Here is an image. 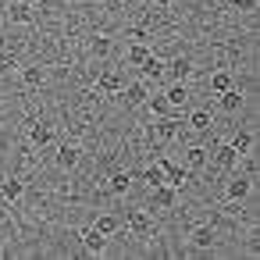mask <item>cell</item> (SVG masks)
I'll return each mask as SVG.
<instances>
[{
	"label": "cell",
	"mask_w": 260,
	"mask_h": 260,
	"mask_svg": "<svg viewBox=\"0 0 260 260\" xmlns=\"http://www.w3.org/2000/svg\"><path fill=\"white\" fill-rule=\"evenodd\" d=\"M29 143H32V146H50V143H54V125L32 121V125H29Z\"/></svg>",
	"instance_id": "cell-3"
},
{
	"label": "cell",
	"mask_w": 260,
	"mask_h": 260,
	"mask_svg": "<svg viewBox=\"0 0 260 260\" xmlns=\"http://www.w3.org/2000/svg\"><path fill=\"white\" fill-rule=\"evenodd\" d=\"M189 164H192V168H203V164H207V150H203V146H192V150H189Z\"/></svg>",
	"instance_id": "cell-28"
},
{
	"label": "cell",
	"mask_w": 260,
	"mask_h": 260,
	"mask_svg": "<svg viewBox=\"0 0 260 260\" xmlns=\"http://www.w3.org/2000/svg\"><path fill=\"white\" fill-rule=\"evenodd\" d=\"M153 132H157L160 143H171V139H178V121H175V118H160Z\"/></svg>",
	"instance_id": "cell-12"
},
{
	"label": "cell",
	"mask_w": 260,
	"mask_h": 260,
	"mask_svg": "<svg viewBox=\"0 0 260 260\" xmlns=\"http://www.w3.org/2000/svg\"><path fill=\"white\" fill-rule=\"evenodd\" d=\"M121 93H125V104L139 107V104H146V96H150V86H146V82H128V86H121Z\"/></svg>",
	"instance_id": "cell-5"
},
{
	"label": "cell",
	"mask_w": 260,
	"mask_h": 260,
	"mask_svg": "<svg viewBox=\"0 0 260 260\" xmlns=\"http://www.w3.org/2000/svg\"><path fill=\"white\" fill-rule=\"evenodd\" d=\"M146 100H150L153 114H164V111H168V100H164V96H146Z\"/></svg>",
	"instance_id": "cell-29"
},
{
	"label": "cell",
	"mask_w": 260,
	"mask_h": 260,
	"mask_svg": "<svg viewBox=\"0 0 260 260\" xmlns=\"http://www.w3.org/2000/svg\"><path fill=\"white\" fill-rule=\"evenodd\" d=\"M153 4H157V8H171V4H175V0H153Z\"/></svg>",
	"instance_id": "cell-32"
},
{
	"label": "cell",
	"mask_w": 260,
	"mask_h": 260,
	"mask_svg": "<svg viewBox=\"0 0 260 260\" xmlns=\"http://www.w3.org/2000/svg\"><path fill=\"white\" fill-rule=\"evenodd\" d=\"M8 18H11L15 25H25V22H32V4H25V0H15V4L8 8Z\"/></svg>",
	"instance_id": "cell-10"
},
{
	"label": "cell",
	"mask_w": 260,
	"mask_h": 260,
	"mask_svg": "<svg viewBox=\"0 0 260 260\" xmlns=\"http://www.w3.org/2000/svg\"><path fill=\"white\" fill-rule=\"evenodd\" d=\"M168 72L175 75V82H185V79L192 75V61H189V57H175V61L168 64Z\"/></svg>",
	"instance_id": "cell-15"
},
{
	"label": "cell",
	"mask_w": 260,
	"mask_h": 260,
	"mask_svg": "<svg viewBox=\"0 0 260 260\" xmlns=\"http://www.w3.org/2000/svg\"><path fill=\"white\" fill-rule=\"evenodd\" d=\"M93 54H96V57H107V54H111V40H107V36H96V40H93Z\"/></svg>",
	"instance_id": "cell-27"
},
{
	"label": "cell",
	"mask_w": 260,
	"mask_h": 260,
	"mask_svg": "<svg viewBox=\"0 0 260 260\" xmlns=\"http://www.w3.org/2000/svg\"><path fill=\"white\" fill-rule=\"evenodd\" d=\"M214 160H217L221 168H235V164H239V153L224 143V146H217V150H214Z\"/></svg>",
	"instance_id": "cell-20"
},
{
	"label": "cell",
	"mask_w": 260,
	"mask_h": 260,
	"mask_svg": "<svg viewBox=\"0 0 260 260\" xmlns=\"http://www.w3.org/2000/svg\"><path fill=\"white\" fill-rule=\"evenodd\" d=\"M43 68L40 64H29V68H22V86H29V89H40L43 86Z\"/></svg>",
	"instance_id": "cell-16"
},
{
	"label": "cell",
	"mask_w": 260,
	"mask_h": 260,
	"mask_svg": "<svg viewBox=\"0 0 260 260\" xmlns=\"http://www.w3.org/2000/svg\"><path fill=\"white\" fill-rule=\"evenodd\" d=\"M232 86H235V82H232L228 72H214V75H210V89H214V93H224V89H232Z\"/></svg>",
	"instance_id": "cell-23"
},
{
	"label": "cell",
	"mask_w": 260,
	"mask_h": 260,
	"mask_svg": "<svg viewBox=\"0 0 260 260\" xmlns=\"http://www.w3.org/2000/svg\"><path fill=\"white\" fill-rule=\"evenodd\" d=\"M235 11H256V0H232Z\"/></svg>",
	"instance_id": "cell-30"
},
{
	"label": "cell",
	"mask_w": 260,
	"mask_h": 260,
	"mask_svg": "<svg viewBox=\"0 0 260 260\" xmlns=\"http://www.w3.org/2000/svg\"><path fill=\"white\" fill-rule=\"evenodd\" d=\"M150 196H153V207H164V210H171V207L178 203V189H175V185H168V182L150 185Z\"/></svg>",
	"instance_id": "cell-1"
},
{
	"label": "cell",
	"mask_w": 260,
	"mask_h": 260,
	"mask_svg": "<svg viewBox=\"0 0 260 260\" xmlns=\"http://www.w3.org/2000/svg\"><path fill=\"white\" fill-rule=\"evenodd\" d=\"M228 146H232V150H235L239 157H242V153H249V150H253V132H235Z\"/></svg>",
	"instance_id": "cell-19"
},
{
	"label": "cell",
	"mask_w": 260,
	"mask_h": 260,
	"mask_svg": "<svg viewBox=\"0 0 260 260\" xmlns=\"http://www.w3.org/2000/svg\"><path fill=\"white\" fill-rule=\"evenodd\" d=\"M128 232H136V235H150V232H153V217H150L146 210H132V214H128Z\"/></svg>",
	"instance_id": "cell-6"
},
{
	"label": "cell",
	"mask_w": 260,
	"mask_h": 260,
	"mask_svg": "<svg viewBox=\"0 0 260 260\" xmlns=\"http://www.w3.org/2000/svg\"><path fill=\"white\" fill-rule=\"evenodd\" d=\"M125 57H128V64H143V61L150 57V47H146V43H132Z\"/></svg>",
	"instance_id": "cell-22"
},
{
	"label": "cell",
	"mask_w": 260,
	"mask_h": 260,
	"mask_svg": "<svg viewBox=\"0 0 260 260\" xmlns=\"http://www.w3.org/2000/svg\"><path fill=\"white\" fill-rule=\"evenodd\" d=\"M217 96H221V100H217V104H221V111H239V107H242V93H239L235 86H232V89H224V93H217Z\"/></svg>",
	"instance_id": "cell-17"
},
{
	"label": "cell",
	"mask_w": 260,
	"mask_h": 260,
	"mask_svg": "<svg viewBox=\"0 0 260 260\" xmlns=\"http://www.w3.org/2000/svg\"><path fill=\"white\" fill-rule=\"evenodd\" d=\"M164 100H168V107H182V104L189 100V86H185V82H175V86H168Z\"/></svg>",
	"instance_id": "cell-11"
},
{
	"label": "cell",
	"mask_w": 260,
	"mask_h": 260,
	"mask_svg": "<svg viewBox=\"0 0 260 260\" xmlns=\"http://www.w3.org/2000/svg\"><path fill=\"white\" fill-rule=\"evenodd\" d=\"M210 125H214L210 111H192V114H189V128H196V132H210Z\"/></svg>",
	"instance_id": "cell-18"
},
{
	"label": "cell",
	"mask_w": 260,
	"mask_h": 260,
	"mask_svg": "<svg viewBox=\"0 0 260 260\" xmlns=\"http://www.w3.org/2000/svg\"><path fill=\"white\" fill-rule=\"evenodd\" d=\"M96 86H100L104 93H121V86H125V79H121V72H114V68H107V72H100V79H96Z\"/></svg>",
	"instance_id": "cell-7"
},
{
	"label": "cell",
	"mask_w": 260,
	"mask_h": 260,
	"mask_svg": "<svg viewBox=\"0 0 260 260\" xmlns=\"http://www.w3.org/2000/svg\"><path fill=\"white\" fill-rule=\"evenodd\" d=\"M79 239H82V246H86L89 253H104V249H107V235H104L96 224L82 228V235H79Z\"/></svg>",
	"instance_id": "cell-2"
},
{
	"label": "cell",
	"mask_w": 260,
	"mask_h": 260,
	"mask_svg": "<svg viewBox=\"0 0 260 260\" xmlns=\"http://www.w3.org/2000/svg\"><path fill=\"white\" fill-rule=\"evenodd\" d=\"M164 164H168V160H160V164H150V168H146V182H150V185H160V182H164Z\"/></svg>",
	"instance_id": "cell-25"
},
{
	"label": "cell",
	"mask_w": 260,
	"mask_h": 260,
	"mask_svg": "<svg viewBox=\"0 0 260 260\" xmlns=\"http://www.w3.org/2000/svg\"><path fill=\"white\" fill-rule=\"evenodd\" d=\"M249 189H253V182L239 175V178H232V182H228V189H224V192H228V200H246V196H249Z\"/></svg>",
	"instance_id": "cell-14"
},
{
	"label": "cell",
	"mask_w": 260,
	"mask_h": 260,
	"mask_svg": "<svg viewBox=\"0 0 260 260\" xmlns=\"http://www.w3.org/2000/svg\"><path fill=\"white\" fill-rule=\"evenodd\" d=\"M96 228H100L104 235H114V232L121 228V221H118L114 214H100V217H96Z\"/></svg>",
	"instance_id": "cell-24"
},
{
	"label": "cell",
	"mask_w": 260,
	"mask_h": 260,
	"mask_svg": "<svg viewBox=\"0 0 260 260\" xmlns=\"http://www.w3.org/2000/svg\"><path fill=\"white\" fill-rule=\"evenodd\" d=\"M214 239H217V235H214V228H210V224H196V228H192V235H189V242H192L196 249H210V246H214Z\"/></svg>",
	"instance_id": "cell-8"
},
{
	"label": "cell",
	"mask_w": 260,
	"mask_h": 260,
	"mask_svg": "<svg viewBox=\"0 0 260 260\" xmlns=\"http://www.w3.org/2000/svg\"><path fill=\"white\" fill-rule=\"evenodd\" d=\"M128 182H132V178H128V171H114V175L107 178V189L121 196V192H128Z\"/></svg>",
	"instance_id": "cell-21"
},
{
	"label": "cell",
	"mask_w": 260,
	"mask_h": 260,
	"mask_svg": "<svg viewBox=\"0 0 260 260\" xmlns=\"http://www.w3.org/2000/svg\"><path fill=\"white\" fill-rule=\"evenodd\" d=\"M139 68H143V72H146V75H153V79H157V75H164V64H160V61H157V57H153V54H150V57H146V61H143V64H139Z\"/></svg>",
	"instance_id": "cell-26"
},
{
	"label": "cell",
	"mask_w": 260,
	"mask_h": 260,
	"mask_svg": "<svg viewBox=\"0 0 260 260\" xmlns=\"http://www.w3.org/2000/svg\"><path fill=\"white\" fill-rule=\"evenodd\" d=\"M22 192H25V182L22 178H4V182H0V196H4L8 203H18Z\"/></svg>",
	"instance_id": "cell-9"
},
{
	"label": "cell",
	"mask_w": 260,
	"mask_h": 260,
	"mask_svg": "<svg viewBox=\"0 0 260 260\" xmlns=\"http://www.w3.org/2000/svg\"><path fill=\"white\" fill-rule=\"evenodd\" d=\"M79 157H82V146H79V143H61V150H57V164H61L64 171H72V168L79 164Z\"/></svg>",
	"instance_id": "cell-4"
},
{
	"label": "cell",
	"mask_w": 260,
	"mask_h": 260,
	"mask_svg": "<svg viewBox=\"0 0 260 260\" xmlns=\"http://www.w3.org/2000/svg\"><path fill=\"white\" fill-rule=\"evenodd\" d=\"M0 125H4V114H0Z\"/></svg>",
	"instance_id": "cell-33"
},
{
	"label": "cell",
	"mask_w": 260,
	"mask_h": 260,
	"mask_svg": "<svg viewBox=\"0 0 260 260\" xmlns=\"http://www.w3.org/2000/svg\"><path fill=\"white\" fill-rule=\"evenodd\" d=\"M18 64H15V57L11 54H0V72H15Z\"/></svg>",
	"instance_id": "cell-31"
},
{
	"label": "cell",
	"mask_w": 260,
	"mask_h": 260,
	"mask_svg": "<svg viewBox=\"0 0 260 260\" xmlns=\"http://www.w3.org/2000/svg\"><path fill=\"white\" fill-rule=\"evenodd\" d=\"M164 182H168V185H175V189H182V185L189 182V171H185V168H178V164H164Z\"/></svg>",
	"instance_id": "cell-13"
}]
</instances>
